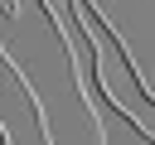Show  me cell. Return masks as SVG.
Returning <instances> with one entry per match:
<instances>
[{
    "label": "cell",
    "instance_id": "cell-1",
    "mask_svg": "<svg viewBox=\"0 0 155 145\" xmlns=\"http://www.w3.org/2000/svg\"><path fill=\"white\" fill-rule=\"evenodd\" d=\"M0 14H10V19H15V14H19V5H15V0H0Z\"/></svg>",
    "mask_w": 155,
    "mask_h": 145
},
{
    "label": "cell",
    "instance_id": "cell-2",
    "mask_svg": "<svg viewBox=\"0 0 155 145\" xmlns=\"http://www.w3.org/2000/svg\"><path fill=\"white\" fill-rule=\"evenodd\" d=\"M5 140H10V130H5V121H0V145H5Z\"/></svg>",
    "mask_w": 155,
    "mask_h": 145
}]
</instances>
